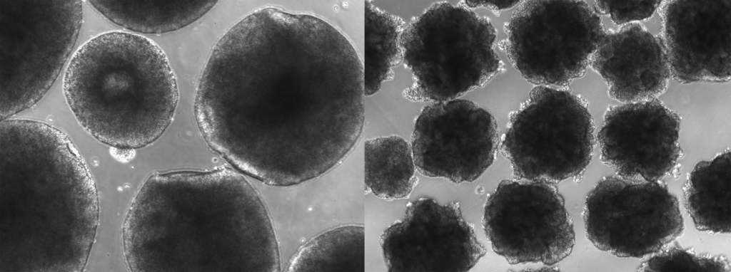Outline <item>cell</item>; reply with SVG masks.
I'll return each mask as SVG.
<instances>
[{
	"mask_svg": "<svg viewBox=\"0 0 731 272\" xmlns=\"http://www.w3.org/2000/svg\"><path fill=\"white\" fill-rule=\"evenodd\" d=\"M364 97L363 64L341 31L314 15L263 7L213 47L194 117L208 146L236 169L290 187L322 176L353 151Z\"/></svg>",
	"mask_w": 731,
	"mask_h": 272,
	"instance_id": "cell-1",
	"label": "cell"
},
{
	"mask_svg": "<svg viewBox=\"0 0 731 272\" xmlns=\"http://www.w3.org/2000/svg\"><path fill=\"white\" fill-rule=\"evenodd\" d=\"M134 272H277L280 255L265 206L229 168L153 173L122 225Z\"/></svg>",
	"mask_w": 731,
	"mask_h": 272,
	"instance_id": "cell-2",
	"label": "cell"
},
{
	"mask_svg": "<svg viewBox=\"0 0 731 272\" xmlns=\"http://www.w3.org/2000/svg\"><path fill=\"white\" fill-rule=\"evenodd\" d=\"M0 174L2 261L14 271H82L99 207L69 137L41 121L1 120Z\"/></svg>",
	"mask_w": 731,
	"mask_h": 272,
	"instance_id": "cell-3",
	"label": "cell"
},
{
	"mask_svg": "<svg viewBox=\"0 0 731 272\" xmlns=\"http://www.w3.org/2000/svg\"><path fill=\"white\" fill-rule=\"evenodd\" d=\"M63 88L83 128L116 149L156 141L178 101L176 76L161 48L122 31L104 33L83 44L66 68Z\"/></svg>",
	"mask_w": 731,
	"mask_h": 272,
	"instance_id": "cell-4",
	"label": "cell"
},
{
	"mask_svg": "<svg viewBox=\"0 0 731 272\" xmlns=\"http://www.w3.org/2000/svg\"><path fill=\"white\" fill-rule=\"evenodd\" d=\"M496 36L490 21L465 6L432 4L400 36L402 63L413 78L403 96L444 102L485 85L500 69Z\"/></svg>",
	"mask_w": 731,
	"mask_h": 272,
	"instance_id": "cell-5",
	"label": "cell"
},
{
	"mask_svg": "<svg viewBox=\"0 0 731 272\" xmlns=\"http://www.w3.org/2000/svg\"><path fill=\"white\" fill-rule=\"evenodd\" d=\"M81 1L0 0L1 120L32 107L76 41Z\"/></svg>",
	"mask_w": 731,
	"mask_h": 272,
	"instance_id": "cell-6",
	"label": "cell"
},
{
	"mask_svg": "<svg viewBox=\"0 0 731 272\" xmlns=\"http://www.w3.org/2000/svg\"><path fill=\"white\" fill-rule=\"evenodd\" d=\"M595 128L582 97L536 85L510 116L500 150L516 179L555 184L585 171L593 156Z\"/></svg>",
	"mask_w": 731,
	"mask_h": 272,
	"instance_id": "cell-7",
	"label": "cell"
},
{
	"mask_svg": "<svg viewBox=\"0 0 731 272\" xmlns=\"http://www.w3.org/2000/svg\"><path fill=\"white\" fill-rule=\"evenodd\" d=\"M504 47L528 82L567 86L583 76L607 31L585 1H521L506 27Z\"/></svg>",
	"mask_w": 731,
	"mask_h": 272,
	"instance_id": "cell-8",
	"label": "cell"
},
{
	"mask_svg": "<svg viewBox=\"0 0 731 272\" xmlns=\"http://www.w3.org/2000/svg\"><path fill=\"white\" fill-rule=\"evenodd\" d=\"M588 239L618 257L643 258L681 236L683 218L677 197L661 181L603 177L586 197Z\"/></svg>",
	"mask_w": 731,
	"mask_h": 272,
	"instance_id": "cell-9",
	"label": "cell"
},
{
	"mask_svg": "<svg viewBox=\"0 0 731 272\" xmlns=\"http://www.w3.org/2000/svg\"><path fill=\"white\" fill-rule=\"evenodd\" d=\"M483 226L493 250L510 264L553 265L575 243L563 197L545 182L501 181L487 199Z\"/></svg>",
	"mask_w": 731,
	"mask_h": 272,
	"instance_id": "cell-10",
	"label": "cell"
},
{
	"mask_svg": "<svg viewBox=\"0 0 731 272\" xmlns=\"http://www.w3.org/2000/svg\"><path fill=\"white\" fill-rule=\"evenodd\" d=\"M499 144L494 117L473 101L456 98L424 107L410 147L421 174L460 184L481 177L493 163Z\"/></svg>",
	"mask_w": 731,
	"mask_h": 272,
	"instance_id": "cell-11",
	"label": "cell"
},
{
	"mask_svg": "<svg viewBox=\"0 0 731 272\" xmlns=\"http://www.w3.org/2000/svg\"><path fill=\"white\" fill-rule=\"evenodd\" d=\"M379 243L390 272L468 271L486 253L458 203L442 205L428 197L409 202Z\"/></svg>",
	"mask_w": 731,
	"mask_h": 272,
	"instance_id": "cell-12",
	"label": "cell"
},
{
	"mask_svg": "<svg viewBox=\"0 0 731 272\" xmlns=\"http://www.w3.org/2000/svg\"><path fill=\"white\" fill-rule=\"evenodd\" d=\"M680 122L657 98L610 106L597 135L600 159L622 179L660 181L680 157Z\"/></svg>",
	"mask_w": 731,
	"mask_h": 272,
	"instance_id": "cell-13",
	"label": "cell"
},
{
	"mask_svg": "<svg viewBox=\"0 0 731 272\" xmlns=\"http://www.w3.org/2000/svg\"><path fill=\"white\" fill-rule=\"evenodd\" d=\"M662 43L671 77L682 84L731 75V1H665Z\"/></svg>",
	"mask_w": 731,
	"mask_h": 272,
	"instance_id": "cell-14",
	"label": "cell"
},
{
	"mask_svg": "<svg viewBox=\"0 0 731 272\" xmlns=\"http://www.w3.org/2000/svg\"><path fill=\"white\" fill-rule=\"evenodd\" d=\"M590 66L607 84L610 97L623 103L657 98L671 77L662 38L640 23L607 31Z\"/></svg>",
	"mask_w": 731,
	"mask_h": 272,
	"instance_id": "cell-15",
	"label": "cell"
},
{
	"mask_svg": "<svg viewBox=\"0 0 731 272\" xmlns=\"http://www.w3.org/2000/svg\"><path fill=\"white\" fill-rule=\"evenodd\" d=\"M731 152L697 163L683 187V204L697 229L730 234Z\"/></svg>",
	"mask_w": 731,
	"mask_h": 272,
	"instance_id": "cell-16",
	"label": "cell"
},
{
	"mask_svg": "<svg viewBox=\"0 0 731 272\" xmlns=\"http://www.w3.org/2000/svg\"><path fill=\"white\" fill-rule=\"evenodd\" d=\"M216 1H89L91 6L114 23L146 34H160L196 21Z\"/></svg>",
	"mask_w": 731,
	"mask_h": 272,
	"instance_id": "cell-17",
	"label": "cell"
},
{
	"mask_svg": "<svg viewBox=\"0 0 731 272\" xmlns=\"http://www.w3.org/2000/svg\"><path fill=\"white\" fill-rule=\"evenodd\" d=\"M412 150L398 135L367 140L364 145L365 184L388 201L408 198L418 184Z\"/></svg>",
	"mask_w": 731,
	"mask_h": 272,
	"instance_id": "cell-18",
	"label": "cell"
},
{
	"mask_svg": "<svg viewBox=\"0 0 731 272\" xmlns=\"http://www.w3.org/2000/svg\"><path fill=\"white\" fill-rule=\"evenodd\" d=\"M287 268L293 272H363L364 227L346 225L316 236L294 253Z\"/></svg>",
	"mask_w": 731,
	"mask_h": 272,
	"instance_id": "cell-19",
	"label": "cell"
},
{
	"mask_svg": "<svg viewBox=\"0 0 731 272\" xmlns=\"http://www.w3.org/2000/svg\"><path fill=\"white\" fill-rule=\"evenodd\" d=\"M404 28L401 18L365 2V96L376 93L383 82L394 77L393 68L403 61L400 38Z\"/></svg>",
	"mask_w": 731,
	"mask_h": 272,
	"instance_id": "cell-20",
	"label": "cell"
},
{
	"mask_svg": "<svg viewBox=\"0 0 731 272\" xmlns=\"http://www.w3.org/2000/svg\"><path fill=\"white\" fill-rule=\"evenodd\" d=\"M650 257L638 268L640 271L730 272V263L723 256H701L679 246H671Z\"/></svg>",
	"mask_w": 731,
	"mask_h": 272,
	"instance_id": "cell-21",
	"label": "cell"
},
{
	"mask_svg": "<svg viewBox=\"0 0 731 272\" xmlns=\"http://www.w3.org/2000/svg\"><path fill=\"white\" fill-rule=\"evenodd\" d=\"M662 1H595L598 13L609 15L616 25L646 20L653 15Z\"/></svg>",
	"mask_w": 731,
	"mask_h": 272,
	"instance_id": "cell-22",
	"label": "cell"
},
{
	"mask_svg": "<svg viewBox=\"0 0 731 272\" xmlns=\"http://www.w3.org/2000/svg\"><path fill=\"white\" fill-rule=\"evenodd\" d=\"M466 7H485L494 11L507 10L520 4V1H463Z\"/></svg>",
	"mask_w": 731,
	"mask_h": 272,
	"instance_id": "cell-23",
	"label": "cell"
}]
</instances>
